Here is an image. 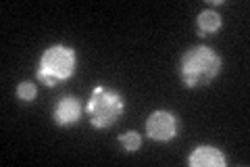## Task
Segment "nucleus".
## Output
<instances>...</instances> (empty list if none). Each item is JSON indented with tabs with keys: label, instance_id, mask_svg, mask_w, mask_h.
Segmentation results:
<instances>
[{
	"label": "nucleus",
	"instance_id": "f257e3e1",
	"mask_svg": "<svg viewBox=\"0 0 250 167\" xmlns=\"http://www.w3.org/2000/svg\"><path fill=\"white\" fill-rule=\"evenodd\" d=\"M223 59L208 46H192L182 54L179 61V77L186 88H200L208 86L221 73Z\"/></svg>",
	"mask_w": 250,
	"mask_h": 167
},
{
	"label": "nucleus",
	"instance_id": "39448f33",
	"mask_svg": "<svg viewBox=\"0 0 250 167\" xmlns=\"http://www.w3.org/2000/svg\"><path fill=\"white\" fill-rule=\"evenodd\" d=\"M83 113V107L80 105V98L75 96H62L52 109V119L59 128H71L80 121Z\"/></svg>",
	"mask_w": 250,
	"mask_h": 167
},
{
	"label": "nucleus",
	"instance_id": "1a4fd4ad",
	"mask_svg": "<svg viewBox=\"0 0 250 167\" xmlns=\"http://www.w3.org/2000/svg\"><path fill=\"white\" fill-rule=\"evenodd\" d=\"M17 96H19V100H23V102H31V100L38 96L36 84H31V82H21V84L17 86Z\"/></svg>",
	"mask_w": 250,
	"mask_h": 167
},
{
	"label": "nucleus",
	"instance_id": "20e7f679",
	"mask_svg": "<svg viewBox=\"0 0 250 167\" xmlns=\"http://www.w3.org/2000/svg\"><path fill=\"white\" fill-rule=\"evenodd\" d=\"M179 132V119L171 111H154L146 119V134L148 138L156 142H169L177 136Z\"/></svg>",
	"mask_w": 250,
	"mask_h": 167
},
{
	"label": "nucleus",
	"instance_id": "0eeeda50",
	"mask_svg": "<svg viewBox=\"0 0 250 167\" xmlns=\"http://www.w3.org/2000/svg\"><path fill=\"white\" fill-rule=\"evenodd\" d=\"M221 27V15L213 9H205L200 11L198 19H196V29H198V36H208V34H215V31Z\"/></svg>",
	"mask_w": 250,
	"mask_h": 167
},
{
	"label": "nucleus",
	"instance_id": "7ed1b4c3",
	"mask_svg": "<svg viewBox=\"0 0 250 167\" xmlns=\"http://www.w3.org/2000/svg\"><path fill=\"white\" fill-rule=\"evenodd\" d=\"M123 111H125V100L121 96V92H117L103 84H98L92 90L90 100L85 105V113L90 117V123L96 130L111 128L117 119L121 117Z\"/></svg>",
	"mask_w": 250,
	"mask_h": 167
},
{
	"label": "nucleus",
	"instance_id": "f03ea898",
	"mask_svg": "<svg viewBox=\"0 0 250 167\" xmlns=\"http://www.w3.org/2000/svg\"><path fill=\"white\" fill-rule=\"evenodd\" d=\"M75 71H77L75 48H71V46H67V44H52L42 52L36 75L44 86L52 88V86L73 77Z\"/></svg>",
	"mask_w": 250,
	"mask_h": 167
},
{
	"label": "nucleus",
	"instance_id": "6e6552de",
	"mask_svg": "<svg viewBox=\"0 0 250 167\" xmlns=\"http://www.w3.org/2000/svg\"><path fill=\"white\" fill-rule=\"evenodd\" d=\"M119 142H121V146L125 153H136V150L142 146V136H140L138 132L134 130H129V132H125L119 136Z\"/></svg>",
	"mask_w": 250,
	"mask_h": 167
},
{
	"label": "nucleus",
	"instance_id": "423d86ee",
	"mask_svg": "<svg viewBox=\"0 0 250 167\" xmlns=\"http://www.w3.org/2000/svg\"><path fill=\"white\" fill-rule=\"evenodd\" d=\"M188 163L192 167H225L228 165V157L221 148L213 144H198L188 157Z\"/></svg>",
	"mask_w": 250,
	"mask_h": 167
}]
</instances>
